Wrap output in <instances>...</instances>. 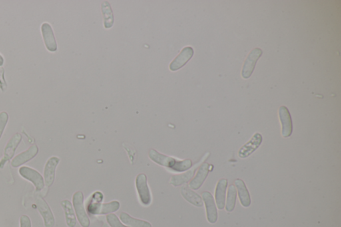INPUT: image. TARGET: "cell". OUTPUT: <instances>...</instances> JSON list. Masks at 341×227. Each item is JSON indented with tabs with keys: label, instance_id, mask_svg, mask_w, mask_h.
<instances>
[{
	"label": "cell",
	"instance_id": "cell-25",
	"mask_svg": "<svg viewBox=\"0 0 341 227\" xmlns=\"http://www.w3.org/2000/svg\"><path fill=\"white\" fill-rule=\"evenodd\" d=\"M106 220L110 227H130L122 224L118 216L114 214H108L106 216Z\"/></svg>",
	"mask_w": 341,
	"mask_h": 227
},
{
	"label": "cell",
	"instance_id": "cell-5",
	"mask_svg": "<svg viewBox=\"0 0 341 227\" xmlns=\"http://www.w3.org/2000/svg\"><path fill=\"white\" fill-rule=\"evenodd\" d=\"M19 174L25 180H30L35 186L36 190L40 192L45 186L44 178L38 170L29 166H22L20 168Z\"/></svg>",
	"mask_w": 341,
	"mask_h": 227
},
{
	"label": "cell",
	"instance_id": "cell-13",
	"mask_svg": "<svg viewBox=\"0 0 341 227\" xmlns=\"http://www.w3.org/2000/svg\"><path fill=\"white\" fill-rule=\"evenodd\" d=\"M60 162V160L57 156H52L46 162L44 168V178L45 184L48 188L51 186L55 180L56 170Z\"/></svg>",
	"mask_w": 341,
	"mask_h": 227
},
{
	"label": "cell",
	"instance_id": "cell-6",
	"mask_svg": "<svg viewBox=\"0 0 341 227\" xmlns=\"http://www.w3.org/2000/svg\"><path fill=\"white\" fill-rule=\"evenodd\" d=\"M262 51L260 48H254L248 54V58L244 62L242 72V76L244 79H248L254 73L256 62L262 56Z\"/></svg>",
	"mask_w": 341,
	"mask_h": 227
},
{
	"label": "cell",
	"instance_id": "cell-10",
	"mask_svg": "<svg viewBox=\"0 0 341 227\" xmlns=\"http://www.w3.org/2000/svg\"><path fill=\"white\" fill-rule=\"evenodd\" d=\"M194 54V50L192 47L186 46V47L184 48L180 54L170 64V71H178L184 67L192 59Z\"/></svg>",
	"mask_w": 341,
	"mask_h": 227
},
{
	"label": "cell",
	"instance_id": "cell-3",
	"mask_svg": "<svg viewBox=\"0 0 341 227\" xmlns=\"http://www.w3.org/2000/svg\"><path fill=\"white\" fill-rule=\"evenodd\" d=\"M136 188L141 204L145 206H150L152 204V198L148 186V178L145 174H140L136 176Z\"/></svg>",
	"mask_w": 341,
	"mask_h": 227
},
{
	"label": "cell",
	"instance_id": "cell-12",
	"mask_svg": "<svg viewBox=\"0 0 341 227\" xmlns=\"http://www.w3.org/2000/svg\"><path fill=\"white\" fill-rule=\"evenodd\" d=\"M278 116L282 124V134L284 138H290L292 132V116L288 108L282 106L278 110Z\"/></svg>",
	"mask_w": 341,
	"mask_h": 227
},
{
	"label": "cell",
	"instance_id": "cell-26",
	"mask_svg": "<svg viewBox=\"0 0 341 227\" xmlns=\"http://www.w3.org/2000/svg\"><path fill=\"white\" fill-rule=\"evenodd\" d=\"M8 118H9V116L7 112H3L0 113V138L8 124Z\"/></svg>",
	"mask_w": 341,
	"mask_h": 227
},
{
	"label": "cell",
	"instance_id": "cell-11",
	"mask_svg": "<svg viewBox=\"0 0 341 227\" xmlns=\"http://www.w3.org/2000/svg\"><path fill=\"white\" fill-rule=\"evenodd\" d=\"M262 134L256 132L246 144H244L238 150V156L240 158H246L254 154L262 144Z\"/></svg>",
	"mask_w": 341,
	"mask_h": 227
},
{
	"label": "cell",
	"instance_id": "cell-16",
	"mask_svg": "<svg viewBox=\"0 0 341 227\" xmlns=\"http://www.w3.org/2000/svg\"><path fill=\"white\" fill-rule=\"evenodd\" d=\"M38 148L36 144L30 146L28 150L18 154L12 160L11 162L12 166L13 168H18V166L25 164L26 162H30L38 154Z\"/></svg>",
	"mask_w": 341,
	"mask_h": 227
},
{
	"label": "cell",
	"instance_id": "cell-4",
	"mask_svg": "<svg viewBox=\"0 0 341 227\" xmlns=\"http://www.w3.org/2000/svg\"><path fill=\"white\" fill-rule=\"evenodd\" d=\"M120 208V204L118 200H113L107 204H102L90 200L87 206L88 212L94 216L108 214L118 212Z\"/></svg>",
	"mask_w": 341,
	"mask_h": 227
},
{
	"label": "cell",
	"instance_id": "cell-20",
	"mask_svg": "<svg viewBox=\"0 0 341 227\" xmlns=\"http://www.w3.org/2000/svg\"><path fill=\"white\" fill-rule=\"evenodd\" d=\"M198 164L194 166H192L190 170H186L184 174H176V176H172L170 180V184L174 186H178L186 184L192 180V176L194 174Z\"/></svg>",
	"mask_w": 341,
	"mask_h": 227
},
{
	"label": "cell",
	"instance_id": "cell-2",
	"mask_svg": "<svg viewBox=\"0 0 341 227\" xmlns=\"http://www.w3.org/2000/svg\"><path fill=\"white\" fill-rule=\"evenodd\" d=\"M73 206L76 216L80 226L82 227H90V220L84 208V196L82 192H77L74 194Z\"/></svg>",
	"mask_w": 341,
	"mask_h": 227
},
{
	"label": "cell",
	"instance_id": "cell-1",
	"mask_svg": "<svg viewBox=\"0 0 341 227\" xmlns=\"http://www.w3.org/2000/svg\"><path fill=\"white\" fill-rule=\"evenodd\" d=\"M150 160L155 164L164 166L172 172H182L190 170L192 168V160H180L166 154H160L155 150H150L148 154Z\"/></svg>",
	"mask_w": 341,
	"mask_h": 227
},
{
	"label": "cell",
	"instance_id": "cell-28",
	"mask_svg": "<svg viewBox=\"0 0 341 227\" xmlns=\"http://www.w3.org/2000/svg\"><path fill=\"white\" fill-rule=\"evenodd\" d=\"M20 227H32L31 220L27 216H22L20 220Z\"/></svg>",
	"mask_w": 341,
	"mask_h": 227
},
{
	"label": "cell",
	"instance_id": "cell-29",
	"mask_svg": "<svg viewBox=\"0 0 341 227\" xmlns=\"http://www.w3.org/2000/svg\"><path fill=\"white\" fill-rule=\"evenodd\" d=\"M104 194L102 192H96L92 194L91 200L94 202H102L104 200Z\"/></svg>",
	"mask_w": 341,
	"mask_h": 227
},
{
	"label": "cell",
	"instance_id": "cell-8",
	"mask_svg": "<svg viewBox=\"0 0 341 227\" xmlns=\"http://www.w3.org/2000/svg\"><path fill=\"white\" fill-rule=\"evenodd\" d=\"M22 136L20 134H16L9 140L4 148V156L0 160V168H3L6 162L13 158L18 146L21 142Z\"/></svg>",
	"mask_w": 341,
	"mask_h": 227
},
{
	"label": "cell",
	"instance_id": "cell-23",
	"mask_svg": "<svg viewBox=\"0 0 341 227\" xmlns=\"http://www.w3.org/2000/svg\"><path fill=\"white\" fill-rule=\"evenodd\" d=\"M102 11L103 14L104 27L109 29L114 26V17L113 11L109 2H104L102 4Z\"/></svg>",
	"mask_w": 341,
	"mask_h": 227
},
{
	"label": "cell",
	"instance_id": "cell-30",
	"mask_svg": "<svg viewBox=\"0 0 341 227\" xmlns=\"http://www.w3.org/2000/svg\"><path fill=\"white\" fill-rule=\"evenodd\" d=\"M4 60L3 56H2L1 55V54H0V67H1V66L4 65Z\"/></svg>",
	"mask_w": 341,
	"mask_h": 227
},
{
	"label": "cell",
	"instance_id": "cell-9",
	"mask_svg": "<svg viewBox=\"0 0 341 227\" xmlns=\"http://www.w3.org/2000/svg\"><path fill=\"white\" fill-rule=\"evenodd\" d=\"M202 200L206 206V218L210 224L218 222V214L214 196L210 192H204L202 194Z\"/></svg>",
	"mask_w": 341,
	"mask_h": 227
},
{
	"label": "cell",
	"instance_id": "cell-27",
	"mask_svg": "<svg viewBox=\"0 0 341 227\" xmlns=\"http://www.w3.org/2000/svg\"><path fill=\"white\" fill-rule=\"evenodd\" d=\"M4 69L0 68V90L2 92H5L7 89V83H6L5 77H4Z\"/></svg>",
	"mask_w": 341,
	"mask_h": 227
},
{
	"label": "cell",
	"instance_id": "cell-24",
	"mask_svg": "<svg viewBox=\"0 0 341 227\" xmlns=\"http://www.w3.org/2000/svg\"><path fill=\"white\" fill-rule=\"evenodd\" d=\"M236 190L234 184H230L228 188V198L226 210L228 212H232L234 210L236 206Z\"/></svg>",
	"mask_w": 341,
	"mask_h": 227
},
{
	"label": "cell",
	"instance_id": "cell-18",
	"mask_svg": "<svg viewBox=\"0 0 341 227\" xmlns=\"http://www.w3.org/2000/svg\"><path fill=\"white\" fill-rule=\"evenodd\" d=\"M180 194L184 200L192 204V206H196V208H202L204 206V202H202V198H200V194L194 192L188 188V186H182L180 188Z\"/></svg>",
	"mask_w": 341,
	"mask_h": 227
},
{
	"label": "cell",
	"instance_id": "cell-21",
	"mask_svg": "<svg viewBox=\"0 0 341 227\" xmlns=\"http://www.w3.org/2000/svg\"><path fill=\"white\" fill-rule=\"evenodd\" d=\"M61 206L65 214L66 222L68 226L75 227L77 224V218L73 204L69 200H64L62 202Z\"/></svg>",
	"mask_w": 341,
	"mask_h": 227
},
{
	"label": "cell",
	"instance_id": "cell-17",
	"mask_svg": "<svg viewBox=\"0 0 341 227\" xmlns=\"http://www.w3.org/2000/svg\"><path fill=\"white\" fill-rule=\"evenodd\" d=\"M228 180L222 178L218 180L216 188V202L218 210H224L226 206V190L228 186Z\"/></svg>",
	"mask_w": 341,
	"mask_h": 227
},
{
	"label": "cell",
	"instance_id": "cell-22",
	"mask_svg": "<svg viewBox=\"0 0 341 227\" xmlns=\"http://www.w3.org/2000/svg\"><path fill=\"white\" fill-rule=\"evenodd\" d=\"M120 220L124 224L130 227H152L150 222L132 218L125 212H122L120 214Z\"/></svg>",
	"mask_w": 341,
	"mask_h": 227
},
{
	"label": "cell",
	"instance_id": "cell-7",
	"mask_svg": "<svg viewBox=\"0 0 341 227\" xmlns=\"http://www.w3.org/2000/svg\"><path fill=\"white\" fill-rule=\"evenodd\" d=\"M36 204L38 212L43 218L44 226L46 227H54L55 226V218L49 204L40 196H36Z\"/></svg>",
	"mask_w": 341,
	"mask_h": 227
},
{
	"label": "cell",
	"instance_id": "cell-14",
	"mask_svg": "<svg viewBox=\"0 0 341 227\" xmlns=\"http://www.w3.org/2000/svg\"><path fill=\"white\" fill-rule=\"evenodd\" d=\"M210 166L208 162H204L200 164L196 176L188 184V188H192V190H198L200 188L208 178V172H210Z\"/></svg>",
	"mask_w": 341,
	"mask_h": 227
},
{
	"label": "cell",
	"instance_id": "cell-31",
	"mask_svg": "<svg viewBox=\"0 0 341 227\" xmlns=\"http://www.w3.org/2000/svg\"><path fill=\"white\" fill-rule=\"evenodd\" d=\"M103 227H110L108 224H104L103 226Z\"/></svg>",
	"mask_w": 341,
	"mask_h": 227
},
{
	"label": "cell",
	"instance_id": "cell-15",
	"mask_svg": "<svg viewBox=\"0 0 341 227\" xmlns=\"http://www.w3.org/2000/svg\"><path fill=\"white\" fill-rule=\"evenodd\" d=\"M41 31L46 48L50 52H55L58 49L57 43H56L54 31L50 24L48 23L42 24Z\"/></svg>",
	"mask_w": 341,
	"mask_h": 227
},
{
	"label": "cell",
	"instance_id": "cell-19",
	"mask_svg": "<svg viewBox=\"0 0 341 227\" xmlns=\"http://www.w3.org/2000/svg\"><path fill=\"white\" fill-rule=\"evenodd\" d=\"M234 184H236V190H238L240 204L244 208H248L252 204V200H250V192H248L246 184L244 180H240V178H236L234 180Z\"/></svg>",
	"mask_w": 341,
	"mask_h": 227
}]
</instances>
